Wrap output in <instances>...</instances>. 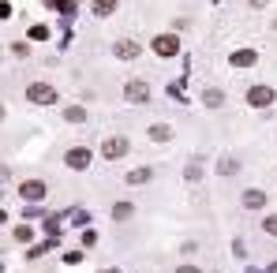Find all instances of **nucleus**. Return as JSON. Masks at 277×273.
Wrapping results in <instances>:
<instances>
[{"instance_id": "obj_7", "label": "nucleus", "mask_w": 277, "mask_h": 273, "mask_svg": "<svg viewBox=\"0 0 277 273\" xmlns=\"http://www.w3.org/2000/svg\"><path fill=\"white\" fill-rule=\"evenodd\" d=\"M124 94H128V101H146L150 98V86H146V82H128Z\"/></svg>"}, {"instance_id": "obj_5", "label": "nucleus", "mask_w": 277, "mask_h": 273, "mask_svg": "<svg viewBox=\"0 0 277 273\" xmlns=\"http://www.w3.org/2000/svg\"><path fill=\"white\" fill-rule=\"evenodd\" d=\"M26 98H30L34 105H53V101H56V90L45 86V82H34V86L26 90Z\"/></svg>"}, {"instance_id": "obj_14", "label": "nucleus", "mask_w": 277, "mask_h": 273, "mask_svg": "<svg viewBox=\"0 0 277 273\" xmlns=\"http://www.w3.org/2000/svg\"><path fill=\"white\" fill-rule=\"evenodd\" d=\"M150 176H154L150 168H139V172H128V184H146Z\"/></svg>"}, {"instance_id": "obj_17", "label": "nucleus", "mask_w": 277, "mask_h": 273, "mask_svg": "<svg viewBox=\"0 0 277 273\" xmlns=\"http://www.w3.org/2000/svg\"><path fill=\"white\" fill-rule=\"evenodd\" d=\"M266 232H270V236H277V213H273V217H266Z\"/></svg>"}, {"instance_id": "obj_3", "label": "nucleus", "mask_w": 277, "mask_h": 273, "mask_svg": "<svg viewBox=\"0 0 277 273\" xmlns=\"http://www.w3.org/2000/svg\"><path fill=\"white\" fill-rule=\"evenodd\" d=\"M247 105L251 109H270L273 105V90L270 86H251L247 90Z\"/></svg>"}, {"instance_id": "obj_10", "label": "nucleus", "mask_w": 277, "mask_h": 273, "mask_svg": "<svg viewBox=\"0 0 277 273\" xmlns=\"http://www.w3.org/2000/svg\"><path fill=\"white\" fill-rule=\"evenodd\" d=\"M150 139H154V143H169V139H173V127L154 124V127H150Z\"/></svg>"}, {"instance_id": "obj_8", "label": "nucleus", "mask_w": 277, "mask_h": 273, "mask_svg": "<svg viewBox=\"0 0 277 273\" xmlns=\"http://www.w3.org/2000/svg\"><path fill=\"white\" fill-rule=\"evenodd\" d=\"M244 206H247V210H262V206H266V195L259 191V187H251V191H244Z\"/></svg>"}, {"instance_id": "obj_12", "label": "nucleus", "mask_w": 277, "mask_h": 273, "mask_svg": "<svg viewBox=\"0 0 277 273\" xmlns=\"http://www.w3.org/2000/svg\"><path fill=\"white\" fill-rule=\"evenodd\" d=\"M64 120H71V124H79V120H87V112H83L79 105H71V109H64Z\"/></svg>"}, {"instance_id": "obj_13", "label": "nucleus", "mask_w": 277, "mask_h": 273, "mask_svg": "<svg viewBox=\"0 0 277 273\" xmlns=\"http://www.w3.org/2000/svg\"><path fill=\"white\" fill-rule=\"evenodd\" d=\"M112 217H116V221H128V217H131V202H120V206H112Z\"/></svg>"}, {"instance_id": "obj_16", "label": "nucleus", "mask_w": 277, "mask_h": 273, "mask_svg": "<svg viewBox=\"0 0 277 273\" xmlns=\"http://www.w3.org/2000/svg\"><path fill=\"white\" fill-rule=\"evenodd\" d=\"M232 64H255V53H236Z\"/></svg>"}, {"instance_id": "obj_15", "label": "nucleus", "mask_w": 277, "mask_h": 273, "mask_svg": "<svg viewBox=\"0 0 277 273\" xmlns=\"http://www.w3.org/2000/svg\"><path fill=\"white\" fill-rule=\"evenodd\" d=\"M112 8H116V0H98V4H94V12H98V15H109Z\"/></svg>"}, {"instance_id": "obj_6", "label": "nucleus", "mask_w": 277, "mask_h": 273, "mask_svg": "<svg viewBox=\"0 0 277 273\" xmlns=\"http://www.w3.org/2000/svg\"><path fill=\"white\" fill-rule=\"evenodd\" d=\"M101 154L109 157V161H116V157H124V154H128V139H120V135H116V139H109V143L101 146Z\"/></svg>"}, {"instance_id": "obj_1", "label": "nucleus", "mask_w": 277, "mask_h": 273, "mask_svg": "<svg viewBox=\"0 0 277 273\" xmlns=\"http://www.w3.org/2000/svg\"><path fill=\"white\" fill-rule=\"evenodd\" d=\"M64 165H68V168H75V172L90 168V150H87V146H71L68 154H64Z\"/></svg>"}, {"instance_id": "obj_19", "label": "nucleus", "mask_w": 277, "mask_h": 273, "mask_svg": "<svg viewBox=\"0 0 277 273\" xmlns=\"http://www.w3.org/2000/svg\"><path fill=\"white\" fill-rule=\"evenodd\" d=\"M0 120H4V105H0Z\"/></svg>"}, {"instance_id": "obj_2", "label": "nucleus", "mask_w": 277, "mask_h": 273, "mask_svg": "<svg viewBox=\"0 0 277 273\" xmlns=\"http://www.w3.org/2000/svg\"><path fill=\"white\" fill-rule=\"evenodd\" d=\"M45 191H49V187H45L42 180H23L19 184V199H26V202H42Z\"/></svg>"}, {"instance_id": "obj_18", "label": "nucleus", "mask_w": 277, "mask_h": 273, "mask_svg": "<svg viewBox=\"0 0 277 273\" xmlns=\"http://www.w3.org/2000/svg\"><path fill=\"white\" fill-rule=\"evenodd\" d=\"M176 273H199V269L195 266H184V269H176Z\"/></svg>"}, {"instance_id": "obj_9", "label": "nucleus", "mask_w": 277, "mask_h": 273, "mask_svg": "<svg viewBox=\"0 0 277 273\" xmlns=\"http://www.w3.org/2000/svg\"><path fill=\"white\" fill-rule=\"evenodd\" d=\"M116 56H120V60H135V56H139V45H135V41H120V45H116Z\"/></svg>"}, {"instance_id": "obj_11", "label": "nucleus", "mask_w": 277, "mask_h": 273, "mask_svg": "<svg viewBox=\"0 0 277 273\" xmlns=\"http://www.w3.org/2000/svg\"><path fill=\"white\" fill-rule=\"evenodd\" d=\"M203 101H206L210 109H217V105L225 101V94H221V90H206V94H203Z\"/></svg>"}, {"instance_id": "obj_4", "label": "nucleus", "mask_w": 277, "mask_h": 273, "mask_svg": "<svg viewBox=\"0 0 277 273\" xmlns=\"http://www.w3.org/2000/svg\"><path fill=\"white\" fill-rule=\"evenodd\" d=\"M150 49H154L157 56H176L180 41H176V34H157L154 41H150Z\"/></svg>"}]
</instances>
